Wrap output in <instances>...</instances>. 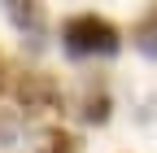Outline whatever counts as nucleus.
Here are the masks:
<instances>
[{
    "instance_id": "39448f33",
    "label": "nucleus",
    "mask_w": 157,
    "mask_h": 153,
    "mask_svg": "<svg viewBox=\"0 0 157 153\" xmlns=\"http://www.w3.org/2000/svg\"><path fill=\"white\" fill-rule=\"evenodd\" d=\"M35 153H83V140L66 127H39L35 131Z\"/></svg>"
},
{
    "instance_id": "f03ea898",
    "label": "nucleus",
    "mask_w": 157,
    "mask_h": 153,
    "mask_svg": "<svg viewBox=\"0 0 157 153\" xmlns=\"http://www.w3.org/2000/svg\"><path fill=\"white\" fill-rule=\"evenodd\" d=\"M9 88H13L17 114H48V109L61 105V83H57L48 70H22Z\"/></svg>"
},
{
    "instance_id": "7ed1b4c3",
    "label": "nucleus",
    "mask_w": 157,
    "mask_h": 153,
    "mask_svg": "<svg viewBox=\"0 0 157 153\" xmlns=\"http://www.w3.org/2000/svg\"><path fill=\"white\" fill-rule=\"evenodd\" d=\"M74 114H78V123H87V127H105V123H109V114H113L109 83H105V79H96V74H87L83 88H78V96H74Z\"/></svg>"
},
{
    "instance_id": "0eeeda50",
    "label": "nucleus",
    "mask_w": 157,
    "mask_h": 153,
    "mask_svg": "<svg viewBox=\"0 0 157 153\" xmlns=\"http://www.w3.org/2000/svg\"><path fill=\"white\" fill-rule=\"evenodd\" d=\"M17 127H22L17 109H0V144H13L17 140Z\"/></svg>"
},
{
    "instance_id": "6e6552de",
    "label": "nucleus",
    "mask_w": 157,
    "mask_h": 153,
    "mask_svg": "<svg viewBox=\"0 0 157 153\" xmlns=\"http://www.w3.org/2000/svg\"><path fill=\"white\" fill-rule=\"evenodd\" d=\"M9 88V70H5V57H0V92Z\"/></svg>"
},
{
    "instance_id": "f257e3e1",
    "label": "nucleus",
    "mask_w": 157,
    "mask_h": 153,
    "mask_svg": "<svg viewBox=\"0 0 157 153\" xmlns=\"http://www.w3.org/2000/svg\"><path fill=\"white\" fill-rule=\"evenodd\" d=\"M61 48L70 57H113L118 48H122V35H118V26L109 22V18L101 13H70L61 22Z\"/></svg>"
},
{
    "instance_id": "423d86ee",
    "label": "nucleus",
    "mask_w": 157,
    "mask_h": 153,
    "mask_svg": "<svg viewBox=\"0 0 157 153\" xmlns=\"http://www.w3.org/2000/svg\"><path fill=\"white\" fill-rule=\"evenodd\" d=\"M131 44L140 48L144 57H157V5H148L131 26Z\"/></svg>"
},
{
    "instance_id": "20e7f679",
    "label": "nucleus",
    "mask_w": 157,
    "mask_h": 153,
    "mask_svg": "<svg viewBox=\"0 0 157 153\" xmlns=\"http://www.w3.org/2000/svg\"><path fill=\"white\" fill-rule=\"evenodd\" d=\"M5 18L17 26L22 44H31L35 53L44 48V35H48V13H44V5H22V0H5Z\"/></svg>"
}]
</instances>
